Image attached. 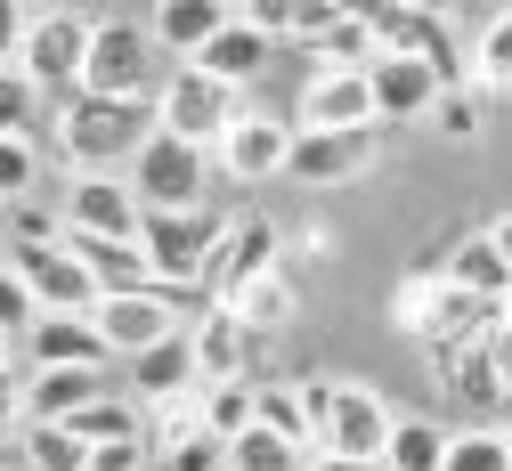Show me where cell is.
Instances as JSON below:
<instances>
[{
	"label": "cell",
	"mask_w": 512,
	"mask_h": 471,
	"mask_svg": "<svg viewBox=\"0 0 512 471\" xmlns=\"http://www.w3.org/2000/svg\"><path fill=\"white\" fill-rule=\"evenodd\" d=\"M220 236H228L220 212H147L139 252H147V268H155V285H204Z\"/></svg>",
	"instance_id": "5"
},
{
	"label": "cell",
	"mask_w": 512,
	"mask_h": 471,
	"mask_svg": "<svg viewBox=\"0 0 512 471\" xmlns=\"http://www.w3.org/2000/svg\"><path fill=\"white\" fill-rule=\"evenodd\" d=\"M431 130L439 139H480V90H439V106H431Z\"/></svg>",
	"instance_id": "34"
},
{
	"label": "cell",
	"mask_w": 512,
	"mask_h": 471,
	"mask_svg": "<svg viewBox=\"0 0 512 471\" xmlns=\"http://www.w3.org/2000/svg\"><path fill=\"white\" fill-rule=\"evenodd\" d=\"M9 471H25V463H9Z\"/></svg>",
	"instance_id": "42"
},
{
	"label": "cell",
	"mask_w": 512,
	"mask_h": 471,
	"mask_svg": "<svg viewBox=\"0 0 512 471\" xmlns=\"http://www.w3.org/2000/svg\"><path fill=\"white\" fill-rule=\"evenodd\" d=\"M196 415H204V431H212V439H228V447H236L252 423H261V382H212V390L196 398Z\"/></svg>",
	"instance_id": "23"
},
{
	"label": "cell",
	"mask_w": 512,
	"mask_h": 471,
	"mask_svg": "<svg viewBox=\"0 0 512 471\" xmlns=\"http://www.w3.org/2000/svg\"><path fill=\"white\" fill-rule=\"evenodd\" d=\"M293 114H301L293 130H382V114H374V82H366V74H309Z\"/></svg>",
	"instance_id": "14"
},
{
	"label": "cell",
	"mask_w": 512,
	"mask_h": 471,
	"mask_svg": "<svg viewBox=\"0 0 512 471\" xmlns=\"http://www.w3.org/2000/svg\"><path fill=\"white\" fill-rule=\"evenodd\" d=\"M261 431L293 439L317 455V431H309V407H301V382H261Z\"/></svg>",
	"instance_id": "28"
},
{
	"label": "cell",
	"mask_w": 512,
	"mask_h": 471,
	"mask_svg": "<svg viewBox=\"0 0 512 471\" xmlns=\"http://www.w3.org/2000/svg\"><path fill=\"white\" fill-rule=\"evenodd\" d=\"M269 49H277V41H269L261 25H252L244 9H228V25H220V41H212V49L196 57V65H204L212 82H228V90H244V82H261V65H269Z\"/></svg>",
	"instance_id": "19"
},
{
	"label": "cell",
	"mask_w": 512,
	"mask_h": 471,
	"mask_svg": "<svg viewBox=\"0 0 512 471\" xmlns=\"http://www.w3.org/2000/svg\"><path fill=\"white\" fill-rule=\"evenodd\" d=\"M447 471H512L504 431H456L447 439Z\"/></svg>",
	"instance_id": "32"
},
{
	"label": "cell",
	"mask_w": 512,
	"mask_h": 471,
	"mask_svg": "<svg viewBox=\"0 0 512 471\" xmlns=\"http://www.w3.org/2000/svg\"><path fill=\"white\" fill-rule=\"evenodd\" d=\"M33 325H41L33 285L17 277V268H0V333H9V342H33Z\"/></svg>",
	"instance_id": "33"
},
{
	"label": "cell",
	"mask_w": 512,
	"mask_h": 471,
	"mask_svg": "<svg viewBox=\"0 0 512 471\" xmlns=\"http://www.w3.org/2000/svg\"><path fill=\"white\" fill-rule=\"evenodd\" d=\"M187 342H196L204 390H212V382H261V374H252V358H261V333H252L236 309H220V301H212V317L187 333Z\"/></svg>",
	"instance_id": "15"
},
{
	"label": "cell",
	"mask_w": 512,
	"mask_h": 471,
	"mask_svg": "<svg viewBox=\"0 0 512 471\" xmlns=\"http://www.w3.org/2000/svg\"><path fill=\"white\" fill-rule=\"evenodd\" d=\"M309 57H317V74H374L382 33H374L366 9H342V17L326 25V41H309Z\"/></svg>",
	"instance_id": "22"
},
{
	"label": "cell",
	"mask_w": 512,
	"mask_h": 471,
	"mask_svg": "<svg viewBox=\"0 0 512 471\" xmlns=\"http://www.w3.org/2000/svg\"><path fill=\"white\" fill-rule=\"evenodd\" d=\"M220 163H228L236 179H285V163H293V122H285V114H244L228 139H220Z\"/></svg>",
	"instance_id": "16"
},
{
	"label": "cell",
	"mask_w": 512,
	"mask_h": 471,
	"mask_svg": "<svg viewBox=\"0 0 512 471\" xmlns=\"http://www.w3.org/2000/svg\"><path fill=\"white\" fill-rule=\"evenodd\" d=\"M155 114H163V130H171V139L212 147V155H220V139H228V130H236L252 106H244L228 82H212L204 65H171V82L155 90Z\"/></svg>",
	"instance_id": "4"
},
{
	"label": "cell",
	"mask_w": 512,
	"mask_h": 471,
	"mask_svg": "<svg viewBox=\"0 0 512 471\" xmlns=\"http://www.w3.org/2000/svg\"><path fill=\"white\" fill-rule=\"evenodd\" d=\"M309 471H374V463H350V455H317Z\"/></svg>",
	"instance_id": "41"
},
{
	"label": "cell",
	"mask_w": 512,
	"mask_h": 471,
	"mask_svg": "<svg viewBox=\"0 0 512 471\" xmlns=\"http://www.w3.org/2000/svg\"><path fill=\"white\" fill-rule=\"evenodd\" d=\"M90 90L98 98H155L163 90V49H155L147 17H122V9L98 17V33H90Z\"/></svg>",
	"instance_id": "3"
},
{
	"label": "cell",
	"mask_w": 512,
	"mask_h": 471,
	"mask_svg": "<svg viewBox=\"0 0 512 471\" xmlns=\"http://www.w3.org/2000/svg\"><path fill=\"white\" fill-rule=\"evenodd\" d=\"M472 82L480 90H512V9H496L472 41Z\"/></svg>",
	"instance_id": "29"
},
{
	"label": "cell",
	"mask_w": 512,
	"mask_h": 471,
	"mask_svg": "<svg viewBox=\"0 0 512 471\" xmlns=\"http://www.w3.org/2000/svg\"><path fill=\"white\" fill-rule=\"evenodd\" d=\"M163 471H228V439H212V431L179 439V447H163Z\"/></svg>",
	"instance_id": "35"
},
{
	"label": "cell",
	"mask_w": 512,
	"mask_h": 471,
	"mask_svg": "<svg viewBox=\"0 0 512 471\" xmlns=\"http://www.w3.org/2000/svg\"><path fill=\"white\" fill-rule=\"evenodd\" d=\"M504 447H512V431H504Z\"/></svg>",
	"instance_id": "43"
},
{
	"label": "cell",
	"mask_w": 512,
	"mask_h": 471,
	"mask_svg": "<svg viewBox=\"0 0 512 471\" xmlns=\"http://www.w3.org/2000/svg\"><path fill=\"white\" fill-rule=\"evenodd\" d=\"M106 333L98 317H41L33 342H25V374H57V366H106Z\"/></svg>",
	"instance_id": "18"
},
{
	"label": "cell",
	"mask_w": 512,
	"mask_h": 471,
	"mask_svg": "<svg viewBox=\"0 0 512 471\" xmlns=\"http://www.w3.org/2000/svg\"><path fill=\"white\" fill-rule=\"evenodd\" d=\"M147 25H155V49H179V65H196V57L220 41L228 9H220V0H163Z\"/></svg>",
	"instance_id": "20"
},
{
	"label": "cell",
	"mask_w": 512,
	"mask_h": 471,
	"mask_svg": "<svg viewBox=\"0 0 512 471\" xmlns=\"http://www.w3.org/2000/svg\"><path fill=\"white\" fill-rule=\"evenodd\" d=\"M334 398H342V382H334V374H301V407H309V431H317V447H326V423H334Z\"/></svg>",
	"instance_id": "36"
},
{
	"label": "cell",
	"mask_w": 512,
	"mask_h": 471,
	"mask_svg": "<svg viewBox=\"0 0 512 471\" xmlns=\"http://www.w3.org/2000/svg\"><path fill=\"white\" fill-rule=\"evenodd\" d=\"M374 114L382 122H431V106H439V74H431V65L423 57H374Z\"/></svg>",
	"instance_id": "17"
},
{
	"label": "cell",
	"mask_w": 512,
	"mask_h": 471,
	"mask_svg": "<svg viewBox=\"0 0 512 471\" xmlns=\"http://www.w3.org/2000/svg\"><path fill=\"white\" fill-rule=\"evenodd\" d=\"M447 439H456V431H439V423H423V415H399L382 471H447Z\"/></svg>",
	"instance_id": "24"
},
{
	"label": "cell",
	"mask_w": 512,
	"mask_h": 471,
	"mask_svg": "<svg viewBox=\"0 0 512 471\" xmlns=\"http://www.w3.org/2000/svg\"><path fill=\"white\" fill-rule=\"evenodd\" d=\"M17 277L33 285V301H41V317H98V277H90V268L66 252V244H17Z\"/></svg>",
	"instance_id": "8"
},
{
	"label": "cell",
	"mask_w": 512,
	"mask_h": 471,
	"mask_svg": "<svg viewBox=\"0 0 512 471\" xmlns=\"http://www.w3.org/2000/svg\"><path fill=\"white\" fill-rule=\"evenodd\" d=\"M66 236H98V244H139L147 228V204H139V187L131 179H114V171H90L66 187Z\"/></svg>",
	"instance_id": "7"
},
{
	"label": "cell",
	"mask_w": 512,
	"mask_h": 471,
	"mask_svg": "<svg viewBox=\"0 0 512 471\" xmlns=\"http://www.w3.org/2000/svg\"><path fill=\"white\" fill-rule=\"evenodd\" d=\"M17 447H25V471H90V447H82L74 431L33 423V431H17Z\"/></svg>",
	"instance_id": "30"
},
{
	"label": "cell",
	"mask_w": 512,
	"mask_h": 471,
	"mask_svg": "<svg viewBox=\"0 0 512 471\" xmlns=\"http://www.w3.org/2000/svg\"><path fill=\"white\" fill-rule=\"evenodd\" d=\"M155 463V439H114V447H90V471H147Z\"/></svg>",
	"instance_id": "38"
},
{
	"label": "cell",
	"mask_w": 512,
	"mask_h": 471,
	"mask_svg": "<svg viewBox=\"0 0 512 471\" xmlns=\"http://www.w3.org/2000/svg\"><path fill=\"white\" fill-rule=\"evenodd\" d=\"M391 431H399V415L382 407L366 382H342L334 423H326V447H317V455H350V463H374V471H382V455H391Z\"/></svg>",
	"instance_id": "13"
},
{
	"label": "cell",
	"mask_w": 512,
	"mask_h": 471,
	"mask_svg": "<svg viewBox=\"0 0 512 471\" xmlns=\"http://www.w3.org/2000/svg\"><path fill=\"white\" fill-rule=\"evenodd\" d=\"M131 398H139L147 415L196 407V398H204V366H196V342H187V333H171V342H155L147 358H131Z\"/></svg>",
	"instance_id": "12"
},
{
	"label": "cell",
	"mask_w": 512,
	"mask_h": 471,
	"mask_svg": "<svg viewBox=\"0 0 512 471\" xmlns=\"http://www.w3.org/2000/svg\"><path fill=\"white\" fill-rule=\"evenodd\" d=\"M309 463H317L309 447H293V439H277V431H261V423L228 447V471H309Z\"/></svg>",
	"instance_id": "26"
},
{
	"label": "cell",
	"mask_w": 512,
	"mask_h": 471,
	"mask_svg": "<svg viewBox=\"0 0 512 471\" xmlns=\"http://www.w3.org/2000/svg\"><path fill=\"white\" fill-rule=\"evenodd\" d=\"M25 33H33V9H9V0H0V74L25 65Z\"/></svg>",
	"instance_id": "37"
},
{
	"label": "cell",
	"mask_w": 512,
	"mask_h": 471,
	"mask_svg": "<svg viewBox=\"0 0 512 471\" xmlns=\"http://www.w3.org/2000/svg\"><path fill=\"white\" fill-rule=\"evenodd\" d=\"M277 220H261V212H244V220H228V236H220V252H212V277H204V293L228 309L244 285H261V277H277Z\"/></svg>",
	"instance_id": "9"
},
{
	"label": "cell",
	"mask_w": 512,
	"mask_h": 471,
	"mask_svg": "<svg viewBox=\"0 0 512 471\" xmlns=\"http://www.w3.org/2000/svg\"><path fill=\"white\" fill-rule=\"evenodd\" d=\"M252 333H277V325H293V309H301V293H293V277L277 268V277H261V285H244L236 301H228Z\"/></svg>",
	"instance_id": "25"
},
{
	"label": "cell",
	"mask_w": 512,
	"mask_h": 471,
	"mask_svg": "<svg viewBox=\"0 0 512 471\" xmlns=\"http://www.w3.org/2000/svg\"><path fill=\"white\" fill-rule=\"evenodd\" d=\"M439 277L456 285V293H472V301H512V268H504V252H496L488 228L464 236L456 252H447V260H439Z\"/></svg>",
	"instance_id": "21"
},
{
	"label": "cell",
	"mask_w": 512,
	"mask_h": 471,
	"mask_svg": "<svg viewBox=\"0 0 512 471\" xmlns=\"http://www.w3.org/2000/svg\"><path fill=\"white\" fill-rule=\"evenodd\" d=\"M90 33H98V17H82V9H33V33H25V65H17V74H25L49 106H74V98L90 90Z\"/></svg>",
	"instance_id": "2"
},
{
	"label": "cell",
	"mask_w": 512,
	"mask_h": 471,
	"mask_svg": "<svg viewBox=\"0 0 512 471\" xmlns=\"http://www.w3.org/2000/svg\"><path fill=\"white\" fill-rule=\"evenodd\" d=\"M488 236H496V252H504V268H512V212H504V220H488Z\"/></svg>",
	"instance_id": "40"
},
{
	"label": "cell",
	"mask_w": 512,
	"mask_h": 471,
	"mask_svg": "<svg viewBox=\"0 0 512 471\" xmlns=\"http://www.w3.org/2000/svg\"><path fill=\"white\" fill-rule=\"evenodd\" d=\"M139 187L147 212H204V179H212V147H187L171 139V130H155V139L139 147V163L122 171Z\"/></svg>",
	"instance_id": "6"
},
{
	"label": "cell",
	"mask_w": 512,
	"mask_h": 471,
	"mask_svg": "<svg viewBox=\"0 0 512 471\" xmlns=\"http://www.w3.org/2000/svg\"><path fill=\"white\" fill-rule=\"evenodd\" d=\"M17 398H25V431H33V423L66 431V423H82L90 407H106L114 382H106V366H57V374H25Z\"/></svg>",
	"instance_id": "10"
},
{
	"label": "cell",
	"mask_w": 512,
	"mask_h": 471,
	"mask_svg": "<svg viewBox=\"0 0 512 471\" xmlns=\"http://www.w3.org/2000/svg\"><path fill=\"white\" fill-rule=\"evenodd\" d=\"M17 382H25V374H0V439L25 431V398H17Z\"/></svg>",
	"instance_id": "39"
},
{
	"label": "cell",
	"mask_w": 512,
	"mask_h": 471,
	"mask_svg": "<svg viewBox=\"0 0 512 471\" xmlns=\"http://www.w3.org/2000/svg\"><path fill=\"white\" fill-rule=\"evenodd\" d=\"M155 130H163L155 98H98V90H82L74 106H57V155H66L82 179L90 171H131Z\"/></svg>",
	"instance_id": "1"
},
{
	"label": "cell",
	"mask_w": 512,
	"mask_h": 471,
	"mask_svg": "<svg viewBox=\"0 0 512 471\" xmlns=\"http://www.w3.org/2000/svg\"><path fill=\"white\" fill-rule=\"evenodd\" d=\"M366 171H374V130H293L285 179H301V187H350Z\"/></svg>",
	"instance_id": "11"
},
{
	"label": "cell",
	"mask_w": 512,
	"mask_h": 471,
	"mask_svg": "<svg viewBox=\"0 0 512 471\" xmlns=\"http://www.w3.org/2000/svg\"><path fill=\"white\" fill-rule=\"evenodd\" d=\"M33 179H41V155H33V139L0 130V204H25V195H33Z\"/></svg>",
	"instance_id": "31"
},
{
	"label": "cell",
	"mask_w": 512,
	"mask_h": 471,
	"mask_svg": "<svg viewBox=\"0 0 512 471\" xmlns=\"http://www.w3.org/2000/svg\"><path fill=\"white\" fill-rule=\"evenodd\" d=\"M447 390H456L464 407H496V398H504L512 382H504V366H496V350L480 342V350H464L456 366H447Z\"/></svg>",
	"instance_id": "27"
}]
</instances>
